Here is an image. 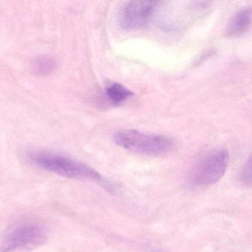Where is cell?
<instances>
[{"instance_id":"obj_9","label":"cell","mask_w":252,"mask_h":252,"mask_svg":"<svg viewBox=\"0 0 252 252\" xmlns=\"http://www.w3.org/2000/svg\"><path fill=\"white\" fill-rule=\"evenodd\" d=\"M240 179L246 185L251 186V183H252V160H251V157L249 158L242 170Z\"/></svg>"},{"instance_id":"obj_4","label":"cell","mask_w":252,"mask_h":252,"mask_svg":"<svg viewBox=\"0 0 252 252\" xmlns=\"http://www.w3.org/2000/svg\"><path fill=\"white\" fill-rule=\"evenodd\" d=\"M45 227L36 222H23L8 230L2 240L0 252H10L40 244L46 238Z\"/></svg>"},{"instance_id":"obj_8","label":"cell","mask_w":252,"mask_h":252,"mask_svg":"<svg viewBox=\"0 0 252 252\" xmlns=\"http://www.w3.org/2000/svg\"><path fill=\"white\" fill-rule=\"evenodd\" d=\"M57 63L54 59L46 56L35 57L31 63V70L37 76H47L55 71Z\"/></svg>"},{"instance_id":"obj_2","label":"cell","mask_w":252,"mask_h":252,"mask_svg":"<svg viewBox=\"0 0 252 252\" xmlns=\"http://www.w3.org/2000/svg\"><path fill=\"white\" fill-rule=\"evenodd\" d=\"M113 140L125 150L148 156L165 154L173 146V141L165 135L145 134L135 129L119 131L115 134Z\"/></svg>"},{"instance_id":"obj_7","label":"cell","mask_w":252,"mask_h":252,"mask_svg":"<svg viewBox=\"0 0 252 252\" xmlns=\"http://www.w3.org/2000/svg\"><path fill=\"white\" fill-rule=\"evenodd\" d=\"M107 101L112 105H119L134 95L132 91L119 83L109 84L105 89Z\"/></svg>"},{"instance_id":"obj_3","label":"cell","mask_w":252,"mask_h":252,"mask_svg":"<svg viewBox=\"0 0 252 252\" xmlns=\"http://www.w3.org/2000/svg\"><path fill=\"white\" fill-rule=\"evenodd\" d=\"M229 160L228 151L223 149L214 150L200 159L191 168L189 181L197 187L216 184L226 171Z\"/></svg>"},{"instance_id":"obj_6","label":"cell","mask_w":252,"mask_h":252,"mask_svg":"<svg viewBox=\"0 0 252 252\" xmlns=\"http://www.w3.org/2000/svg\"><path fill=\"white\" fill-rule=\"evenodd\" d=\"M252 23V9L244 8L236 13L235 15L231 19L226 30V34L228 36H240L244 34Z\"/></svg>"},{"instance_id":"obj_5","label":"cell","mask_w":252,"mask_h":252,"mask_svg":"<svg viewBox=\"0 0 252 252\" xmlns=\"http://www.w3.org/2000/svg\"><path fill=\"white\" fill-rule=\"evenodd\" d=\"M158 2L156 1H130L119 14V23L126 30H139L148 25Z\"/></svg>"},{"instance_id":"obj_1","label":"cell","mask_w":252,"mask_h":252,"mask_svg":"<svg viewBox=\"0 0 252 252\" xmlns=\"http://www.w3.org/2000/svg\"><path fill=\"white\" fill-rule=\"evenodd\" d=\"M29 161L44 170L71 179L91 180L102 182V178L88 165L52 152L33 150L27 154Z\"/></svg>"}]
</instances>
